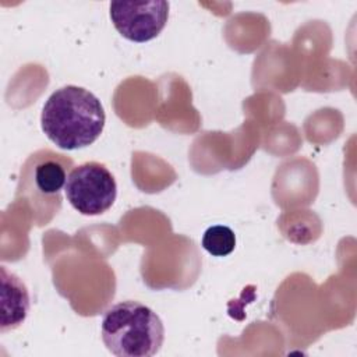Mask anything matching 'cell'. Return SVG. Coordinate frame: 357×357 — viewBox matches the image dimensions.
Returning <instances> with one entry per match:
<instances>
[{"label":"cell","instance_id":"obj_5","mask_svg":"<svg viewBox=\"0 0 357 357\" xmlns=\"http://www.w3.org/2000/svg\"><path fill=\"white\" fill-rule=\"evenodd\" d=\"M110 18L117 32L132 42L156 38L169 18V1H112Z\"/></svg>","mask_w":357,"mask_h":357},{"label":"cell","instance_id":"obj_4","mask_svg":"<svg viewBox=\"0 0 357 357\" xmlns=\"http://www.w3.org/2000/svg\"><path fill=\"white\" fill-rule=\"evenodd\" d=\"M64 192L75 211L95 216L112 208L117 197V184L103 163L85 162L70 170Z\"/></svg>","mask_w":357,"mask_h":357},{"label":"cell","instance_id":"obj_6","mask_svg":"<svg viewBox=\"0 0 357 357\" xmlns=\"http://www.w3.org/2000/svg\"><path fill=\"white\" fill-rule=\"evenodd\" d=\"M1 332L20 326L29 311V294L24 282L1 266Z\"/></svg>","mask_w":357,"mask_h":357},{"label":"cell","instance_id":"obj_1","mask_svg":"<svg viewBox=\"0 0 357 357\" xmlns=\"http://www.w3.org/2000/svg\"><path fill=\"white\" fill-rule=\"evenodd\" d=\"M106 114L100 100L88 89L66 85L46 100L40 126L60 149L75 151L93 144L105 128Z\"/></svg>","mask_w":357,"mask_h":357},{"label":"cell","instance_id":"obj_7","mask_svg":"<svg viewBox=\"0 0 357 357\" xmlns=\"http://www.w3.org/2000/svg\"><path fill=\"white\" fill-rule=\"evenodd\" d=\"M202 247L213 257H226L236 248L234 231L223 225H215L205 230Z\"/></svg>","mask_w":357,"mask_h":357},{"label":"cell","instance_id":"obj_2","mask_svg":"<svg viewBox=\"0 0 357 357\" xmlns=\"http://www.w3.org/2000/svg\"><path fill=\"white\" fill-rule=\"evenodd\" d=\"M102 340L117 357L155 356L165 340V328L158 314L134 300L109 307L100 324Z\"/></svg>","mask_w":357,"mask_h":357},{"label":"cell","instance_id":"obj_3","mask_svg":"<svg viewBox=\"0 0 357 357\" xmlns=\"http://www.w3.org/2000/svg\"><path fill=\"white\" fill-rule=\"evenodd\" d=\"M73 160L50 149L33 152L21 169L17 197L22 195L38 213V225H46L61 206V190L66 185Z\"/></svg>","mask_w":357,"mask_h":357}]
</instances>
